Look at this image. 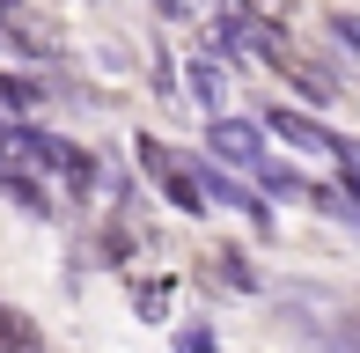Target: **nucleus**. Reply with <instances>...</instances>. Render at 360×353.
Masks as SVG:
<instances>
[{
    "label": "nucleus",
    "mask_w": 360,
    "mask_h": 353,
    "mask_svg": "<svg viewBox=\"0 0 360 353\" xmlns=\"http://www.w3.org/2000/svg\"><path fill=\"white\" fill-rule=\"evenodd\" d=\"M140 162H147V169H155V184H162V191H169V199H176V206H184V214H191V206H199V199H206V191H199V169H191V162H176V155H169V148H162V140H140Z\"/></svg>",
    "instance_id": "nucleus-1"
},
{
    "label": "nucleus",
    "mask_w": 360,
    "mask_h": 353,
    "mask_svg": "<svg viewBox=\"0 0 360 353\" xmlns=\"http://www.w3.org/2000/svg\"><path fill=\"white\" fill-rule=\"evenodd\" d=\"M214 155H221V162H243V169H257V162H265V140H257V125L214 118Z\"/></svg>",
    "instance_id": "nucleus-2"
},
{
    "label": "nucleus",
    "mask_w": 360,
    "mask_h": 353,
    "mask_svg": "<svg viewBox=\"0 0 360 353\" xmlns=\"http://www.w3.org/2000/svg\"><path fill=\"white\" fill-rule=\"evenodd\" d=\"M272 133H280V140H294L302 155H346V148H338L331 133H323V125H309L302 110H272Z\"/></svg>",
    "instance_id": "nucleus-3"
},
{
    "label": "nucleus",
    "mask_w": 360,
    "mask_h": 353,
    "mask_svg": "<svg viewBox=\"0 0 360 353\" xmlns=\"http://www.w3.org/2000/svg\"><path fill=\"white\" fill-rule=\"evenodd\" d=\"M44 169H59V176H67V191H74V199H81V191H96V162H89L81 148H67V140H44Z\"/></svg>",
    "instance_id": "nucleus-4"
},
{
    "label": "nucleus",
    "mask_w": 360,
    "mask_h": 353,
    "mask_svg": "<svg viewBox=\"0 0 360 353\" xmlns=\"http://www.w3.org/2000/svg\"><path fill=\"white\" fill-rule=\"evenodd\" d=\"M8 37H22L37 59H59V52H67V44H59V30L37 23V15H22V8H8Z\"/></svg>",
    "instance_id": "nucleus-5"
},
{
    "label": "nucleus",
    "mask_w": 360,
    "mask_h": 353,
    "mask_svg": "<svg viewBox=\"0 0 360 353\" xmlns=\"http://www.w3.org/2000/svg\"><path fill=\"white\" fill-rule=\"evenodd\" d=\"M0 353H44V339H37V331H30V316L0 309Z\"/></svg>",
    "instance_id": "nucleus-6"
},
{
    "label": "nucleus",
    "mask_w": 360,
    "mask_h": 353,
    "mask_svg": "<svg viewBox=\"0 0 360 353\" xmlns=\"http://www.w3.org/2000/svg\"><path fill=\"white\" fill-rule=\"evenodd\" d=\"M184 82H191V96H199V103L221 118V74L206 67V59H184Z\"/></svg>",
    "instance_id": "nucleus-7"
},
{
    "label": "nucleus",
    "mask_w": 360,
    "mask_h": 353,
    "mask_svg": "<svg viewBox=\"0 0 360 353\" xmlns=\"http://www.w3.org/2000/svg\"><path fill=\"white\" fill-rule=\"evenodd\" d=\"M0 103H15V110H37V103H44V89H37V82H8V74H0Z\"/></svg>",
    "instance_id": "nucleus-8"
},
{
    "label": "nucleus",
    "mask_w": 360,
    "mask_h": 353,
    "mask_svg": "<svg viewBox=\"0 0 360 353\" xmlns=\"http://www.w3.org/2000/svg\"><path fill=\"white\" fill-rule=\"evenodd\" d=\"M257 176H265V191H272V199H294V191H302V176L280 169V162H257Z\"/></svg>",
    "instance_id": "nucleus-9"
},
{
    "label": "nucleus",
    "mask_w": 360,
    "mask_h": 353,
    "mask_svg": "<svg viewBox=\"0 0 360 353\" xmlns=\"http://www.w3.org/2000/svg\"><path fill=\"white\" fill-rule=\"evenodd\" d=\"M140 316H147V324H162V316H169V287H140Z\"/></svg>",
    "instance_id": "nucleus-10"
},
{
    "label": "nucleus",
    "mask_w": 360,
    "mask_h": 353,
    "mask_svg": "<svg viewBox=\"0 0 360 353\" xmlns=\"http://www.w3.org/2000/svg\"><path fill=\"white\" fill-rule=\"evenodd\" d=\"M346 346L360 353V309H346Z\"/></svg>",
    "instance_id": "nucleus-11"
},
{
    "label": "nucleus",
    "mask_w": 360,
    "mask_h": 353,
    "mask_svg": "<svg viewBox=\"0 0 360 353\" xmlns=\"http://www.w3.org/2000/svg\"><path fill=\"white\" fill-rule=\"evenodd\" d=\"M155 8H162V15H176V8H184V0H155Z\"/></svg>",
    "instance_id": "nucleus-12"
}]
</instances>
